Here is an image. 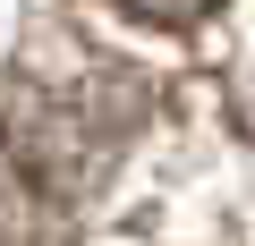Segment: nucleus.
Here are the masks:
<instances>
[{
    "label": "nucleus",
    "instance_id": "f257e3e1",
    "mask_svg": "<svg viewBox=\"0 0 255 246\" xmlns=\"http://www.w3.org/2000/svg\"><path fill=\"white\" fill-rule=\"evenodd\" d=\"M128 17H145V26H162V34H179V26H204L221 0H119Z\"/></svg>",
    "mask_w": 255,
    "mask_h": 246
}]
</instances>
